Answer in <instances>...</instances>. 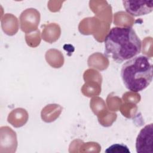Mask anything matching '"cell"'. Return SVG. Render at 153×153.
<instances>
[{"mask_svg":"<svg viewBox=\"0 0 153 153\" xmlns=\"http://www.w3.org/2000/svg\"><path fill=\"white\" fill-rule=\"evenodd\" d=\"M125 10L134 17L148 14L152 11L153 1H123Z\"/></svg>","mask_w":153,"mask_h":153,"instance_id":"277c9868","label":"cell"},{"mask_svg":"<svg viewBox=\"0 0 153 153\" xmlns=\"http://www.w3.org/2000/svg\"><path fill=\"white\" fill-rule=\"evenodd\" d=\"M104 54L121 63L137 56L141 51L142 42L131 27H114L106 35Z\"/></svg>","mask_w":153,"mask_h":153,"instance_id":"6da1fadb","label":"cell"},{"mask_svg":"<svg viewBox=\"0 0 153 153\" xmlns=\"http://www.w3.org/2000/svg\"><path fill=\"white\" fill-rule=\"evenodd\" d=\"M105 152H127L130 153V151L128 147L121 143H116L110 146H109L105 151Z\"/></svg>","mask_w":153,"mask_h":153,"instance_id":"5b68a950","label":"cell"},{"mask_svg":"<svg viewBox=\"0 0 153 153\" xmlns=\"http://www.w3.org/2000/svg\"><path fill=\"white\" fill-rule=\"evenodd\" d=\"M152 72L151 59L145 55H138L123 65L120 75L124 86L128 90L139 92L151 83Z\"/></svg>","mask_w":153,"mask_h":153,"instance_id":"7a4b0ae2","label":"cell"},{"mask_svg":"<svg viewBox=\"0 0 153 153\" xmlns=\"http://www.w3.org/2000/svg\"><path fill=\"white\" fill-rule=\"evenodd\" d=\"M153 124L151 123L142 128L136 140V149L137 153H152L153 143Z\"/></svg>","mask_w":153,"mask_h":153,"instance_id":"3957f363","label":"cell"}]
</instances>
